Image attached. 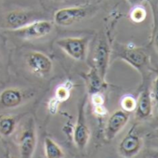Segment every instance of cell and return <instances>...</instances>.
I'll return each mask as SVG.
<instances>
[{
	"mask_svg": "<svg viewBox=\"0 0 158 158\" xmlns=\"http://www.w3.org/2000/svg\"><path fill=\"white\" fill-rule=\"evenodd\" d=\"M129 1H130V2H137L138 0H129Z\"/></svg>",
	"mask_w": 158,
	"mask_h": 158,
	"instance_id": "24",
	"label": "cell"
},
{
	"mask_svg": "<svg viewBox=\"0 0 158 158\" xmlns=\"http://www.w3.org/2000/svg\"><path fill=\"white\" fill-rule=\"evenodd\" d=\"M60 102L55 97V98H52L49 102H48V109L49 111V113L51 114H56L58 110H59V106H60Z\"/></svg>",
	"mask_w": 158,
	"mask_h": 158,
	"instance_id": "19",
	"label": "cell"
},
{
	"mask_svg": "<svg viewBox=\"0 0 158 158\" xmlns=\"http://www.w3.org/2000/svg\"><path fill=\"white\" fill-rule=\"evenodd\" d=\"M121 107L125 112H132L137 108V102L131 96H126L121 101Z\"/></svg>",
	"mask_w": 158,
	"mask_h": 158,
	"instance_id": "17",
	"label": "cell"
},
{
	"mask_svg": "<svg viewBox=\"0 0 158 158\" xmlns=\"http://www.w3.org/2000/svg\"><path fill=\"white\" fill-rule=\"evenodd\" d=\"M95 65H96V71L101 76V78L104 79V76L106 74V70L108 66V60H109V48L107 43L102 39L100 40L96 51H95Z\"/></svg>",
	"mask_w": 158,
	"mask_h": 158,
	"instance_id": "8",
	"label": "cell"
},
{
	"mask_svg": "<svg viewBox=\"0 0 158 158\" xmlns=\"http://www.w3.org/2000/svg\"><path fill=\"white\" fill-rule=\"evenodd\" d=\"M155 97H156V100L158 101V77L156 79V83H155Z\"/></svg>",
	"mask_w": 158,
	"mask_h": 158,
	"instance_id": "22",
	"label": "cell"
},
{
	"mask_svg": "<svg viewBox=\"0 0 158 158\" xmlns=\"http://www.w3.org/2000/svg\"><path fill=\"white\" fill-rule=\"evenodd\" d=\"M36 146V133L35 126L33 118H29L24 125L19 139L20 154L23 158H30L33 156Z\"/></svg>",
	"mask_w": 158,
	"mask_h": 158,
	"instance_id": "2",
	"label": "cell"
},
{
	"mask_svg": "<svg viewBox=\"0 0 158 158\" xmlns=\"http://www.w3.org/2000/svg\"><path fill=\"white\" fill-rule=\"evenodd\" d=\"M120 56L122 59L137 68L142 66L146 61V55L144 52L137 48H127L121 52Z\"/></svg>",
	"mask_w": 158,
	"mask_h": 158,
	"instance_id": "12",
	"label": "cell"
},
{
	"mask_svg": "<svg viewBox=\"0 0 158 158\" xmlns=\"http://www.w3.org/2000/svg\"><path fill=\"white\" fill-rule=\"evenodd\" d=\"M23 102L22 93L14 89H8L0 94V104L7 108H14L19 106Z\"/></svg>",
	"mask_w": 158,
	"mask_h": 158,
	"instance_id": "11",
	"label": "cell"
},
{
	"mask_svg": "<svg viewBox=\"0 0 158 158\" xmlns=\"http://www.w3.org/2000/svg\"><path fill=\"white\" fill-rule=\"evenodd\" d=\"M146 17V11L141 7L135 8L131 12V19L135 23H140L142 22Z\"/></svg>",
	"mask_w": 158,
	"mask_h": 158,
	"instance_id": "18",
	"label": "cell"
},
{
	"mask_svg": "<svg viewBox=\"0 0 158 158\" xmlns=\"http://www.w3.org/2000/svg\"><path fill=\"white\" fill-rule=\"evenodd\" d=\"M28 67L36 74L46 75L52 70V62L49 58L39 51H32L28 54L27 59Z\"/></svg>",
	"mask_w": 158,
	"mask_h": 158,
	"instance_id": "5",
	"label": "cell"
},
{
	"mask_svg": "<svg viewBox=\"0 0 158 158\" xmlns=\"http://www.w3.org/2000/svg\"><path fill=\"white\" fill-rule=\"evenodd\" d=\"M73 84L70 81H66L64 84H62L61 86L58 87V89H56V98L60 102H66L69 97H70V91L72 89Z\"/></svg>",
	"mask_w": 158,
	"mask_h": 158,
	"instance_id": "16",
	"label": "cell"
},
{
	"mask_svg": "<svg viewBox=\"0 0 158 158\" xmlns=\"http://www.w3.org/2000/svg\"><path fill=\"white\" fill-rule=\"evenodd\" d=\"M140 146V140L135 134H128L120 143V152L125 156H132L137 153Z\"/></svg>",
	"mask_w": 158,
	"mask_h": 158,
	"instance_id": "10",
	"label": "cell"
},
{
	"mask_svg": "<svg viewBox=\"0 0 158 158\" xmlns=\"http://www.w3.org/2000/svg\"><path fill=\"white\" fill-rule=\"evenodd\" d=\"M87 16V10L83 8H67L58 10L54 15V22L61 26H68L79 22Z\"/></svg>",
	"mask_w": 158,
	"mask_h": 158,
	"instance_id": "6",
	"label": "cell"
},
{
	"mask_svg": "<svg viewBox=\"0 0 158 158\" xmlns=\"http://www.w3.org/2000/svg\"><path fill=\"white\" fill-rule=\"evenodd\" d=\"M52 29V23L48 21H34L23 27L14 29L13 33L23 39H34L48 35Z\"/></svg>",
	"mask_w": 158,
	"mask_h": 158,
	"instance_id": "3",
	"label": "cell"
},
{
	"mask_svg": "<svg viewBox=\"0 0 158 158\" xmlns=\"http://www.w3.org/2000/svg\"><path fill=\"white\" fill-rule=\"evenodd\" d=\"M85 102L86 99L79 105L78 111V118L76 121V125L73 130V139L74 143L79 149H84L88 144L89 139V131L87 126L86 117H85Z\"/></svg>",
	"mask_w": 158,
	"mask_h": 158,
	"instance_id": "4",
	"label": "cell"
},
{
	"mask_svg": "<svg viewBox=\"0 0 158 158\" xmlns=\"http://www.w3.org/2000/svg\"><path fill=\"white\" fill-rule=\"evenodd\" d=\"M155 45H156V47L158 48V33H157L156 37H155Z\"/></svg>",
	"mask_w": 158,
	"mask_h": 158,
	"instance_id": "23",
	"label": "cell"
},
{
	"mask_svg": "<svg viewBox=\"0 0 158 158\" xmlns=\"http://www.w3.org/2000/svg\"><path fill=\"white\" fill-rule=\"evenodd\" d=\"M45 153L48 158H61L64 157V152L60 147L51 139H45Z\"/></svg>",
	"mask_w": 158,
	"mask_h": 158,
	"instance_id": "14",
	"label": "cell"
},
{
	"mask_svg": "<svg viewBox=\"0 0 158 158\" xmlns=\"http://www.w3.org/2000/svg\"><path fill=\"white\" fill-rule=\"evenodd\" d=\"M138 114H139L141 117L148 116L152 112V101H151V95L148 89H145L139 99V102H137V108Z\"/></svg>",
	"mask_w": 158,
	"mask_h": 158,
	"instance_id": "13",
	"label": "cell"
},
{
	"mask_svg": "<svg viewBox=\"0 0 158 158\" xmlns=\"http://www.w3.org/2000/svg\"><path fill=\"white\" fill-rule=\"evenodd\" d=\"M17 119L13 116H3L0 118V134L3 136L11 135L16 128Z\"/></svg>",
	"mask_w": 158,
	"mask_h": 158,
	"instance_id": "15",
	"label": "cell"
},
{
	"mask_svg": "<svg viewBox=\"0 0 158 158\" xmlns=\"http://www.w3.org/2000/svg\"><path fill=\"white\" fill-rule=\"evenodd\" d=\"M95 113L98 115H104L107 112L102 104V105H95Z\"/></svg>",
	"mask_w": 158,
	"mask_h": 158,
	"instance_id": "21",
	"label": "cell"
},
{
	"mask_svg": "<svg viewBox=\"0 0 158 158\" xmlns=\"http://www.w3.org/2000/svg\"><path fill=\"white\" fill-rule=\"evenodd\" d=\"M91 101H92L94 106H95V105H102V104H103V102H104L102 96L101 94H99L98 92L92 94V96H91Z\"/></svg>",
	"mask_w": 158,
	"mask_h": 158,
	"instance_id": "20",
	"label": "cell"
},
{
	"mask_svg": "<svg viewBox=\"0 0 158 158\" xmlns=\"http://www.w3.org/2000/svg\"><path fill=\"white\" fill-rule=\"evenodd\" d=\"M128 114L125 111H117L109 118L106 127V138L112 139L127 123Z\"/></svg>",
	"mask_w": 158,
	"mask_h": 158,
	"instance_id": "7",
	"label": "cell"
},
{
	"mask_svg": "<svg viewBox=\"0 0 158 158\" xmlns=\"http://www.w3.org/2000/svg\"><path fill=\"white\" fill-rule=\"evenodd\" d=\"M33 20V14L30 12H24V11H12L9 13L7 16V23L10 28L19 29L21 27H23L30 23L34 22Z\"/></svg>",
	"mask_w": 158,
	"mask_h": 158,
	"instance_id": "9",
	"label": "cell"
},
{
	"mask_svg": "<svg viewBox=\"0 0 158 158\" xmlns=\"http://www.w3.org/2000/svg\"><path fill=\"white\" fill-rule=\"evenodd\" d=\"M57 46L66 54L76 60H83L86 58L88 38L87 37H65L56 41Z\"/></svg>",
	"mask_w": 158,
	"mask_h": 158,
	"instance_id": "1",
	"label": "cell"
}]
</instances>
